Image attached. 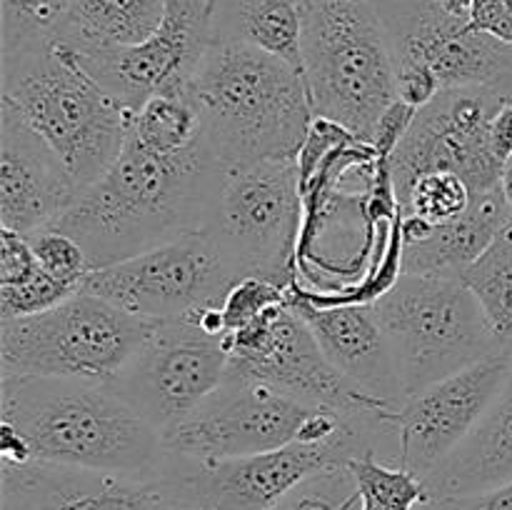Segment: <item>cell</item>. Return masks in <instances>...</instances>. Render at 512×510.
Segmentation results:
<instances>
[{"label": "cell", "mask_w": 512, "mask_h": 510, "mask_svg": "<svg viewBox=\"0 0 512 510\" xmlns=\"http://www.w3.org/2000/svg\"><path fill=\"white\" fill-rule=\"evenodd\" d=\"M55 150L0 98V225L20 235L53 225L78 198Z\"/></svg>", "instance_id": "18"}, {"label": "cell", "mask_w": 512, "mask_h": 510, "mask_svg": "<svg viewBox=\"0 0 512 510\" xmlns=\"http://www.w3.org/2000/svg\"><path fill=\"white\" fill-rule=\"evenodd\" d=\"M470 23L473 28L512 45V0H473Z\"/></svg>", "instance_id": "35"}, {"label": "cell", "mask_w": 512, "mask_h": 510, "mask_svg": "<svg viewBox=\"0 0 512 510\" xmlns=\"http://www.w3.org/2000/svg\"><path fill=\"white\" fill-rule=\"evenodd\" d=\"M490 143H493L495 155L503 163L512 155V100H508L493 118V125H490Z\"/></svg>", "instance_id": "37"}, {"label": "cell", "mask_w": 512, "mask_h": 510, "mask_svg": "<svg viewBox=\"0 0 512 510\" xmlns=\"http://www.w3.org/2000/svg\"><path fill=\"white\" fill-rule=\"evenodd\" d=\"M0 423L28 443L33 463L155 478L163 433L110 383L0 375Z\"/></svg>", "instance_id": "2"}, {"label": "cell", "mask_w": 512, "mask_h": 510, "mask_svg": "<svg viewBox=\"0 0 512 510\" xmlns=\"http://www.w3.org/2000/svg\"><path fill=\"white\" fill-rule=\"evenodd\" d=\"M183 510H190V508H183Z\"/></svg>", "instance_id": "40"}, {"label": "cell", "mask_w": 512, "mask_h": 510, "mask_svg": "<svg viewBox=\"0 0 512 510\" xmlns=\"http://www.w3.org/2000/svg\"><path fill=\"white\" fill-rule=\"evenodd\" d=\"M298 158L225 168L208 233L240 278L260 275L293 288V255L303 225Z\"/></svg>", "instance_id": "9"}, {"label": "cell", "mask_w": 512, "mask_h": 510, "mask_svg": "<svg viewBox=\"0 0 512 510\" xmlns=\"http://www.w3.org/2000/svg\"><path fill=\"white\" fill-rule=\"evenodd\" d=\"M303 80L315 118L373 145L398 100V70L373 0H305Z\"/></svg>", "instance_id": "5"}, {"label": "cell", "mask_w": 512, "mask_h": 510, "mask_svg": "<svg viewBox=\"0 0 512 510\" xmlns=\"http://www.w3.org/2000/svg\"><path fill=\"white\" fill-rule=\"evenodd\" d=\"M25 238H28L40 268L50 278L60 280V283L70 285V288H83L85 278L93 273V263H90L88 253H85L83 245L73 235L63 233L55 225H45V228L35 230V233L25 235Z\"/></svg>", "instance_id": "30"}, {"label": "cell", "mask_w": 512, "mask_h": 510, "mask_svg": "<svg viewBox=\"0 0 512 510\" xmlns=\"http://www.w3.org/2000/svg\"><path fill=\"white\" fill-rule=\"evenodd\" d=\"M73 0H0V60L58 43Z\"/></svg>", "instance_id": "26"}, {"label": "cell", "mask_w": 512, "mask_h": 510, "mask_svg": "<svg viewBox=\"0 0 512 510\" xmlns=\"http://www.w3.org/2000/svg\"><path fill=\"white\" fill-rule=\"evenodd\" d=\"M415 115H418V108L403 103L400 98L385 110L383 120H380L378 125V133H375L373 140V148L378 150L380 160H388L390 155H393V150L398 148V143L405 138L410 125H413Z\"/></svg>", "instance_id": "34"}, {"label": "cell", "mask_w": 512, "mask_h": 510, "mask_svg": "<svg viewBox=\"0 0 512 510\" xmlns=\"http://www.w3.org/2000/svg\"><path fill=\"white\" fill-rule=\"evenodd\" d=\"M3 95L63 160L78 190L113 165L128 140L130 113L60 43L0 60Z\"/></svg>", "instance_id": "4"}, {"label": "cell", "mask_w": 512, "mask_h": 510, "mask_svg": "<svg viewBox=\"0 0 512 510\" xmlns=\"http://www.w3.org/2000/svg\"><path fill=\"white\" fill-rule=\"evenodd\" d=\"M508 98L488 88H453L418 110L388 163L398 205L425 173H455L473 193L500 185L503 160L490 143V125Z\"/></svg>", "instance_id": "12"}, {"label": "cell", "mask_w": 512, "mask_h": 510, "mask_svg": "<svg viewBox=\"0 0 512 510\" xmlns=\"http://www.w3.org/2000/svg\"><path fill=\"white\" fill-rule=\"evenodd\" d=\"M230 335L220 308L155 323L138 353L110 380L115 390L165 433L188 418L228 375Z\"/></svg>", "instance_id": "10"}, {"label": "cell", "mask_w": 512, "mask_h": 510, "mask_svg": "<svg viewBox=\"0 0 512 510\" xmlns=\"http://www.w3.org/2000/svg\"><path fill=\"white\" fill-rule=\"evenodd\" d=\"M153 328L80 288L45 313L0 320V375L110 383Z\"/></svg>", "instance_id": "7"}, {"label": "cell", "mask_w": 512, "mask_h": 510, "mask_svg": "<svg viewBox=\"0 0 512 510\" xmlns=\"http://www.w3.org/2000/svg\"><path fill=\"white\" fill-rule=\"evenodd\" d=\"M273 510H360V490L348 465H338L305 478Z\"/></svg>", "instance_id": "29"}, {"label": "cell", "mask_w": 512, "mask_h": 510, "mask_svg": "<svg viewBox=\"0 0 512 510\" xmlns=\"http://www.w3.org/2000/svg\"><path fill=\"white\" fill-rule=\"evenodd\" d=\"M512 220L503 188L475 193L460 218L430 225L420 238L400 243V273L463 278L465 270L490 248L500 230Z\"/></svg>", "instance_id": "20"}, {"label": "cell", "mask_w": 512, "mask_h": 510, "mask_svg": "<svg viewBox=\"0 0 512 510\" xmlns=\"http://www.w3.org/2000/svg\"><path fill=\"white\" fill-rule=\"evenodd\" d=\"M130 138L153 153H183L203 138L193 90H170L145 100L130 118Z\"/></svg>", "instance_id": "24"}, {"label": "cell", "mask_w": 512, "mask_h": 510, "mask_svg": "<svg viewBox=\"0 0 512 510\" xmlns=\"http://www.w3.org/2000/svg\"><path fill=\"white\" fill-rule=\"evenodd\" d=\"M213 13L215 0H168L163 23L143 43L100 53H70L90 78L135 113L153 95L193 85L215 40Z\"/></svg>", "instance_id": "15"}, {"label": "cell", "mask_w": 512, "mask_h": 510, "mask_svg": "<svg viewBox=\"0 0 512 510\" xmlns=\"http://www.w3.org/2000/svg\"><path fill=\"white\" fill-rule=\"evenodd\" d=\"M330 428V410L280 393L248 375H225L188 418L163 433L165 453L190 463H220L268 453L283 445L320 440Z\"/></svg>", "instance_id": "8"}, {"label": "cell", "mask_w": 512, "mask_h": 510, "mask_svg": "<svg viewBox=\"0 0 512 510\" xmlns=\"http://www.w3.org/2000/svg\"><path fill=\"white\" fill-rule=\"evenodd\" d=\"M223 175L205 135L183 153H153L128 135L113 165L53 225L83 245L93 270L105 268L208 230Z\"/></svg>", "instance_id": "1"}, {"label": "cell", "mask_w": 512, "mask_h": 510, "mask_svg": "<svg viewBox=\"0 0 512 510\" xmlns=\"http://www.w3.org/2000/svg\"><path fill=\"white\" fill-rule=\"evenodd\" d=\"M395 70L430 75L440 90L488 88L512 100V45L435 0H373Z\"/></svg>", "instance_id": "13"}, {"label": "cell", "mask_w": 512, "mask_h": 510, "mask_svg": "<svg viewBox=\"0 0 512 510\" xmlns=\"http://www.w3.org/2000/svg\"><path fill=\"white\" fill-rule=\"evenodd\" d=\"M165 8L168 0H73L58 43L73 53L138 45L160 28Z\"/></svg>", "instance_id": "22"}, {"label": "cell", "mask_w": 512, "mask_h": 510, "mask_svg": "<svg viewBox=\"0 0 512 510\" xmlns=\"http://www.w3.org/2000/svg\"><path fill=\"white\" fill-rule=\"evenodd\" d=\"M433 500H438L443 510H512V480L495 485V488L480 490V493Z\"/></svg>", "instance_id": "36"}, {"label": "cell", "mask_w": 512, "mask_h": 510, "mask_svg": "<svg viewBox=\"0 0 512 510\" xmlns=\"http://www.w3.org/2000/svg\"><path fill=\"white\" fill-rule=\"evenodd\" d=\"M238 280V270L218 240L208 230H198L93 270L83 290L135 318L165 323L205 308H220Z\"/></svg>", "instance_id": "11"}, {"label": "cell", "mask_w": 512, "mask_h": 510, "mask_svg": "<svg viewBox=\"0 0 512 510\" xmlns=\"http://www.w3.org/2000/svg\"><path fill=\"white\" fill-rule=\"evenodd\" d=\"M228 370L263 380L300 403L340 415H368L393 408L355 388L330 363L290 300L265 310L260 318L230 335Z\"/></svg>", "instance_id": "14"}, {"label": "cell", "mask_w": 512, "mask_h": 510, "mask_svg": "<svg viewBox=\"0 0 512 510\" xmlns=\"http://www.w3.org/2000/svg\"><path fill=\"white\" fill-rule=\"evenodd\" d=\"M293 290L295 285L290 288V285L275 283V280L260 278V275H245V278H240L228 290L223 305H220V315H223V325L228 330V335H233L235 330L253 323L265 310L275 308L280 303H288Z\"/></svg>", "instance_id": "31"}, {"label": "cell", "mask_w": 512, "mask_h": 510, "mask_svg": "<svg viewBox=\"0 0 512 510\" xmlns=\"http://www.w3.org/2000/svg\"><path fill=\"white\" fill-rule=\"evenodd\" d=\"M510 373V345L410 395L395 423L400 468L428 478L483 420Z\"/></svg>", "instance_id": "16"}, {"label": "cell", "mask_w": 512, "mask_h": 510, "mask_svg": "<svg viewBox=\"0 0 512 510\" xmlns=\"http://www.w3.org/2000/svg\"><path fill=\"white\" fill-rule=\"evenodd\" d=\"M290 305L355 388L393 408L405 403L393 348L373 303H318L295 285Z\"/></svg>", "instance_id": "19"}, {"label": "cell", "mask_w": 512, "mask_h": 510, "mask_svg": "<svg viewBox=\"0 0 512 510\" xmlns=\"http://www.w3.org/2000/svg\"><path fill=\"white\" fill-rule=\"evenodd\" d=\"M0 510H180L160 475L130 478L53 463H0Z\"/></svg>", "instance_id": "17"}, {"label": "cell", "mask_w": 512, "mask_h": 510, "mask_svg": "<svg viewBox=\"0 0 512 510\" xmlns=\"http://www.w3.org/2000/svg\"><path fill=\"white\" fill-rule=\"evenodd\" d=\"M473 190L455 173L420 175L398 205L400 218H418L428 225H443L460 218L473 203Z\"/></svg>", "instance_id": "28"}, {"label": "cell", "mask_w": 512, "mask_h": 510, "mask_svg": "<svg viewBox=\"0 0 512 510\" xmlns=\"http://www.w3.org/2000/svg\"><path fill=\"white\" fill-rule=\"evenodd\" d=\"M495 333L512 343V220L463 273Z\"/></svg>", "instance_id": "25"}, {"label": "cell", "mask_w": 512, "mask_h": 510, "mask_svg": "<svg viewBox=\"0 0 512 510\" xmlns=\"http://www.w3.org/2000/svg\"><path fill=\"white\" fill-rule=\"evenodd\" d=\"M40 270L28 238L0 225V285H15Z\"/></svg>", "instance_id": "33"}, {"label": "cell", "mask_w": 512, "mask_h": 510, "mask_svg": "<svg viewBox=\"0 0 512 510\" xmlns=\"http://www.w3.org/2000/svg\"><path fill=\"white\" fill-rule=\"evenodd\" d=\"M305 0H215L213 38L245 43L303 73Z\"/></svg>", "instance_id": "23"}, {"label": "cell", "mask_w": 512, "mask_h": 510, "mask_svg": "<svg viewBox=\"0 0 512 510\" xmlns=\"http://www.w3.org/2000/svg\"><path fill=\"white\" fill-rule=\"evenodd\" d=\"M500 188H503L505 200L512 208V155L503 163V175H500Z\"/></svg>", "instance_id": "38"}, {"label": "cell", "mask_w": 512, "mask_h": 510, "mask_svg": "<svg viewBox=\"0 0 512 510\" xmlns=\"http://www.w3.org/2000/svg\"><path fill=\"white\" fill-rule=\"evenodd\" d=\"M78 293V288L60 283V280L50 278L43 268L28 280L15 285H0V320H15L28 318V315L45 313V310L55 308L70 295Z\"/></svg>", "instance_id": "32"}, {"label": "cell", "mask_w": 512, "mask_h": 510, "mask_svg": "<svg viewBox=\"0 0 512 510\" xmlns=\"http://www.w3.org/2000/svg\"><path fill=\"white\" fill-rule=\"evenodd\" d=\"M418 510H443V508H440V503H438V500L428 498V500H425V503H423V505H420V508H418Z\"/></svg>", "instance_id": "39"}, {"label": "cell", "mask_w": 512, "mask_h": 510, "mask_svg": "<svg viewBox=\"0 0 512 510\" xmlns=\"http://www.w3.org/2000/svg\"><path fill=\"white\" fill-rule=\"evenodd\" d=\"M373 305L405 400L510 345L495 333L463 278L400 273Z\"/></svg>", "instance_id": "6"}, {"label": "cell", "mask_w": 512, "mask_h": 510, "mask_svg": "<svg viewBox=\"0 0 512 510\" xmlns=\"http://www.w3.org/2000/svg\"><path fill=\"white\" fill-rule=\"evenodd\" d=\"M360 490V510H418L428 500L425 480L375 455L348 463Z\"/></svg>", "instance_id": "27"}, {"label": "cell", "mask_w": 512, "mask_h": 510, "mask_svg": "<svg viewBox=\"0 0 512 510\" xmlns=\"http://www.w3.org/2000/svg\"><path fill=\"white\" fill-rule=\"evenodd\" d=\"M190 90L205 143L225 168L298 158L315 118L303 73L245 43L213 40Z\"/></svg>", "instance_id": "3"}, {"label": "cell", "mask_w": 512, "mask_h": 510, "mask_svg": "<svg viewBox=\"0 0 512 510\" xmlns=\"http://www.w3.org/2000/svg\"><path fill=\"white\" fill-rule=\"evenodd\" d=\"M512 480V343L503 390L473 433L425 478L428 498L480 493Z\"/></svg>", "instance_id": "21"}]
</instances>
